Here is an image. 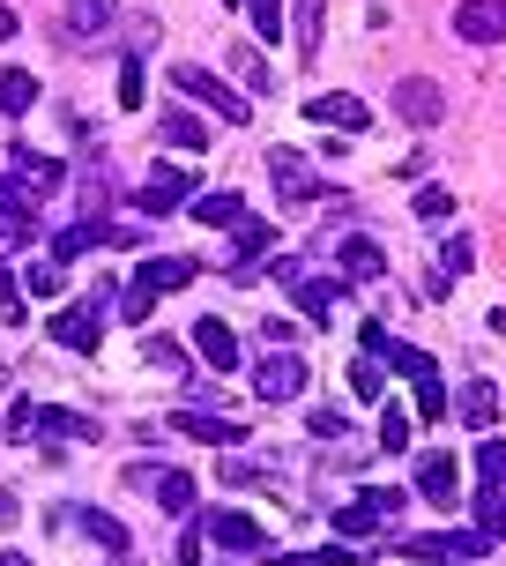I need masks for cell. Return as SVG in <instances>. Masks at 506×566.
I'll return each mask as SVG.
<instances>
[{
	"instance_id": "cell-21",
	"label": "cell",
	"mask_w": 506,
	"mask_h": 566,
	"mask_svg": "<svg viewBox=\"0 0 506 566\" xmlns=\"http://www.w3.org/2000/svg\"><path fill=\"white\" fill-rule=\"evenodd\" d=\"M38 113V75L30 67H0V119Z\"/></svg>"
},
{
	"instance_id": "cell-10",
	"label": "cell",
	"mask_w": 506,
	"mask_h": 566,
	"mask_svg": "<svg viewBox=\"0 0 506 566\" xmlns=\"http://www.w3.org/2000/svg\"><path fill=\"white\" fill-rule=\"evenodd\" d=\"M201 537L217 544V552H261V544H268V537H261V522H246L239 507H209V514H201Z\"/></svg>"
},
{
	"instance_id": "cell-37",
	"label": "cell",
	"mask_w": 506,
	"mask_h": 566,
	"mask_svg": "<svg viewBox=\"0 0 506 566\" xmlns=\"http://www.w3.org/2000/svg\"><path fill=\"white\" fill-rule=\"evenodd\" d=\"M477 478L484 484H506V440H484V448H477Z\"/></svg>"
},
{
	"instance_id": "cell-26",
	"label": "cell",
	"mask_w": 506,
	"mask_h": 566,
	"mask_svg": "<svg viewBox=\"0 0 506 566\" xmlns=\"http://www.w3.org/2000/svg\"><path fill=\"white\" fill-rule=\"evenodd\" d=\"M15 283H23L30 298H60V291H67V261H53V254H45V261H30V269H23Z\"/></svg>"
},
{
	"instance_id": "cell-31",
	"label": "cell",
	"mask_w": 506,
	"mask_h": 566,
	"mask_svg": "<svg viewBox=\"0 0 506 566\" xmlns=\"http://www.w3.org/2000/svg\"><path fill=\"white\" fill-rule=\"evenodd\" d=\"M149 306H157V291H141L135 276L113 291V313H119V321H149Z\"/></svg>"
},
{
	"instance_id": "cell-50",
	"label": "cell",
	"mask_w": 506,
	"mask_h": 566,
	"mask_svg": "<svg viewBox=\"0 0 506 566\" xmlns=\"http://www.w3.org/2000/svg\"><path fill=\"white\" fill-rule=\"evenodd\" d=\"M8 38H15V15H8V8H0V45H8Z\"/></svg>"
},
{
	"instance_id": "cell-33",
	"label": "cell",
	"mask_w": 506,
	"mask_h": 566,
	"mask_svg": "<svg viewBox=\"0 0 506 566\" xmlns=\"http://www.w3.org/2000/svg\"><path fill=\"white\" fill-rule=\"evenodd\" d=\"M75 522H83V530H89V537H97V544H105L113 559H119V552H127V530H119L113 514H97V507H89V514H75Z\"/></svg>"
},
{
	"instance_id": "cell-11",
	"label": "cell",
	"mask_w": 506,
	"mask_h": 566,
	"mask_svg": "<svg viewBox=\"0 0 506 566\" xmlns=\"http://www.w3.org/2000/svg\"><path fill=\"white\" fill-rule=\"evenodd\" d=\"M261 247H276V224H261V217H239V224H231V247H224L231 283H253V254H261Z\"/></svg>"
},
{
	"instance_id": "cell-23",
	"label": "cell",
	"mask_w": 506,
	"mask_h": 566,
	"mask_svg": "<svg viewBox=\"0 0 506 566\" xmlns=\"http://www.w3.org/2000/svg\"><path fill=\"white\" fill-rule=\"evenodd\" d=\"M462 424H470V432H492V424H499V388H492V380H470V388H462Z\"/></svg>"
},
{
	"instance_id": "cell-43",
	"label": "cell",
	"mask_w": 506,
	"mask_h": 566,
	"mask_svg": "<svg viewBox=\"0 0 506 566\" xmlns=\"http://www.w3.org/2000/svg\"><path fill=\"white\" fill-rule=\"evenodd\" d=\"M149 366H165V373H187V358H179V343H171V336H157V343H149Z\"/></svg>"
},
{
	"instance_id": "cell-25",
	"label": "cell",
	"mask_w": 506,
	"mask_h": 566,
	"mask_svg": "<svg viewBox=\"0 0 506 566\" xmlns=\"http://www.w3.org/2000/svg\"><path fill=\"white\" fill-rule=\"evenodd\" d=\"M149 492H157V507H165V514H187V507H194V478H187V470H157V478H149Z\"/></svg>"
},
{
	"instance_id": "cell-52",
	"label": "cell",
	"mask_w": 506,
	"mask_h": 566,
	"mask_svg": "<svg viewBox=\"0 0 506 566\" xmlns=\"http://www.w3.org/2000/svg\"><path fill=\"white\" fill-rule=\"evenodd\" d=\"M447 566H477V559H447Z\"/></svg>"
},
{
	"instance_id": "cell-18",
	"label": "cell",
	"mask_w": 506,
	"mask_h": 566,
	"mask_svg": "<svg viewBox=\"0 0 506 566\" xmlns=\"http://www.w3.org/2000/svg\"><path fill=\"white\" fill-rule=\"evenodd\" d=\"M30 440H105V424L83 418V410H60V402H38V432Z\"/></svg>"
},
{
	"instance_id": "cell-2",
	"label": "cell",
	"mask_w": 506,
	"mask_h": 566,
	"mask_svg": "<svg viewBox=\"0 0 506 566\" xmlns=\"http://www.w3.org/2000/svg\"><path fill=\"white\" fill-rule=\"evenodd\" d=\"M105 313H113V291L97 283L83 306H67V313H53V328L45 336L60 343V350H97V336H105Z\"/></svg>"
},
{
	"instance_id": "cell-45",
	"label": "cell",
	"mask_w": 506,
	"mask_h": 566,
	"mask_svg": "<svg viewBox=\"0 0 506 566\" xmlns=\"http://www.w3.org/2000/svg\"><path fill=\"white\" fill-rule=\"evenodd\" d=\"M231 60H239V75H246V83H253V90H268V67H261V60H253V53H246V45H239V53H231Z\"/></svg>"
},
{
	"instance_id": "cell-41",
	"label": "cell",
	"mask_w": 506,
	"mask_h": 566,
	"mask_svg": "<svg viewBox=\"0 0 506 566\" xmlns=\"http://www.w3.org/2000/svg\"><path fill=\"white\" fill-rule=\"evenodd\" d=\"M380 448H388V454L410 448V418H402V410H388V418H380Z\"/></svg>"
},
{
	"instance_id": "cell-3",
	"label": "cell",
	"mask_w": 506,
	"mask_h": 566,
	"mask_svg": "<svg viewBox=\"0 0 506 566\" xmlns=\"http://www.w3.org/2000/svg\"><path fill=\"white\" fill-rule=\"evenodd\" d=\"M171 90H187V97H201V105H209V113H224V127H246V119H253L246 97H239V90H224L209 67H194V60H179V67H171Z\"/></svg>"
},
{
	"instance_id": "cell-32",
	"label": "cell",
	"mask_w": 506,
	"mask_h": 566,
	"mask_svg": "<svg viewBox=\"0 0 506 566\" xmlns=\"http://www.w3.org/2000/svg\"><path fill=\"white\" fill-rule=\"evenodd\" d=\"M358 552H342V544H328V552H268V566H350Z\"/></svg>"
},
{
	"instance_id": "cell-13",
	"label": "cell",
	"mask_w": 506,
	"mask_h": 566,
	"mask_svg": "<svg viewBox=\"0 0 506 566\" xmlns=\"http://www.w3.org/2000/svg\"><path fill=\"white\" fill-rule=\"evenodd\" d=\"M418 492L432 500V507H454V500H462V470H454V454H447V448L418 454Z\"/></svg>"
},
{
	"instance_id": "cell-29",
	"label": "cell",
	"mask_w": 506,
	"mask_h": 566,
	"mask_svg": "<svg viewBox=\"0 0 506 566\" xmlns=\"http://www.w3.org/2000/svg\"><path fill=\"white\" fill-rule=\"evenodd\" d=\"M105 23H113V0H67V30L75 38H97Z\"/></svg>"
},
{
	"instance_id": "cell-46",
	"label": "cell",
	"mask_w": 506,
	"mask_h": 566,
	"mask_svg": "<svg viewBox=\"0 0 506 566\" xmlns=\"http://www.w3.org/2000/svg\"><path fill=\"white\" fill-rule=\"evenodd\" d=\"M298 276H306V269H298V261H291V254H276V261H268V283H283V291H291V283H298Z\"/></svg>"
},
{
	"instance_id": "cell-1",
	"label": "cell",
	"mask_w": 506,
	"mask_h": 566,
	"mask_svg": "<svg viewBox=\"0 0 506 566\" xmlns=\"http://www.w3.org/2000/svg\"><path fill=\"white\" fill-rule=\"evenodd\" d=\"M358 343H366L380 366H394L410 388H418V418H447V410H454L447 388H440V366H432L424 350H410V343H388V328H380V321H366V328H358Z\"/></svg>"
},
{
	"instance_id": "cell-8",
	"label": "cell",
	"mask_w": 506,
	"mask_h": 566,
	"mask_svg": "<svg viewBox=\"0 0 506 566\" xmlns=\"http://www.w3.org/2000/svg\"><path fill=\"white\" fill-rule=\"evenodd\" d=\"M268 187H276L283 201H313V195H328V187L313 179V157H306V149H268Z\"/></svg>"
},
{
	"instance_id": "cell-36",
	"label": "cell",
	"mask_w": 506,
	"mask_h": 566,
	"mask_svg": "<svg viewBox=\"0 0 506 566\" xmlns=\"http://www.w3.org/2000/svg\"><path fill=\"white\" fill-rule=\"evenodd\" d=\"M217 478H224V484H276V492H283V478H268L261 462H217Z\"/></svg>"
},
{
	"instance_id": "cell-16",
	"label": "cell",
	"mask_w": 506,
	"mask_h": 566,
	"mask_svg": "<svg viewBox=\"0 0 506 566\" xmlns=\"http://www.w3.org/2000/svg\"><path fill=\"white\" fill-rule=\"evenodd\" d=\"M171 432H187V440H201V448H239V440H246V424H239V418H217V410H179V418H171Z\"/></svg>"
},
{
	"instance_id": "cell-34",
	"label": "cell",
	"mask_w": 506,
	"mask_h": 566,
	"mask_svg": "<svg viewBox=\"0 0 506 566\" xmlns=\"http://www.w3.org/2000/svg\"><path fill=\"white\" fill-rule=\"evenodd\" d=\"M253 8V30H261V45H283V0H246Z\"/></svg>"
},
{
	"instance_id": "cell-4",
	"label": "cell",
	"mask_w": 506,
	"mask_h": 566,
	"mask_svg": "<svg viewBox=\"0 0 506 566\" xmlns=\"http://www.w3.org/2000/svg\"><path fill=\"white\" fill-rule=\"evenodd\" d=\"M8 187H15L23 201H45V195L67 187V165L45 157V149H30V142H15V157H8Z\"/></svg>"
},
{
	"instance_id": "cell-44",
	"label": "cell",
	"mask_w": 506,
	"mask_h": 566,
	"mask_svg": "<svg viewBox=\"0 0 506 566\" xmlns=\"http://www.w3.org/2000/svg\"><path fill=\"white\" fill-rule=\"evenodd\" d=\"M470 261H477V247H470V239H447V261H440V269H447V276H462Z\"/></svg>"
},
{
	"instance_id": "cell-20",
	"label": "cell",
	"mask_w": 506,
	"mask_h": 566,
	"mask_svg": "<svg viewBox=\"0 0 506 566\" xmlns=\"http://www.w3.org/2000/svg\"><path fill=\"white\" fill-rule=\"evenodd\" d=\"M105 209H113V157H83V217L105 224Z\"/></svg>"
},
{
	"instance_id": "cell-19",
	"label": "cell",
	"mask_w": 506,
	"mask_h": 566,
	"mask_svg": "<svg viewBox=\"0 0 506 566\" xmlns=\"http://www.w3.org/2000/svg\"><path fill=\"white\" fill-rule=\"evenodd\" d=\"M336 261H342V276H350V283H380V276H388V254L372 247L366 231H350V239H336Z\"/></svg>"
},
{
	"instance_id": "cell-35",
	"label": "cell",
	"mask_w": 506,
	"mask_h": 566,
	"mask_svg": "<svg viewBox=\"0 0 506 566\" xmlns=\"http://www.w3.org/2000/svg\"><path fill=\"white\" fill-rule=\"evenodd\" d=\"M372 522H380V514H372L366 500H358V507H336V537H358V544H366V537H372Z\"/></svg>"
},
{
	"instance_id": "cell-5",
	"label": "cell",
	"mask_w": 506,
	"mask_h": 566,
	"mask_svg": "<svg viewBox=\"0 0 506 566\" xmlns=\"http://www.w3.org/2000/svg\"><path fill=\"white\" fill-rule=\"evenodd\" d=\"M253 396H261V402L306 396V358H298V350H268V358L253 366Z\"/></svg>"
},
{
	"instance_id": "cell-28",
	"label": "cell",
	"mask_w": 506,
	"mask_h": 566,
	"mask_svg": "<svg viewBox=\"0 0 506 566\" xmlns=\"http://www.w3.org/2000/svg\"><path fill=\"white\" fill-rule=\"evenodd\" d=\"M380 388H388V366H380L372 350H358V358H350V396H358V402H372Z\"/></svg>"
},
{
	"instance_id": "cell-27",
	"label": "cell",
	"mask_w": 506,
	"mask_h": 566,
	"mask_svg": "<svg viewBox=\"0 0 506 566\" xmlns=\"http://www.w3.org/2000/svg\"><path fill=\"white\" fill-rule=\"evenodd\" d=\"M157 142H171V149H201L209 127H201L194 113H165V119H157Z\"/></svg>"
},
{
	"instance_id": "cell-38",
	"label": "cell",
	"mask_w": 506,
	"mask_h": 566,
	"mask_svg": "<svg viewBox=\"0 0 506 566\" xmlns=\"http://www.w3.org/2000/svg\"><path fill=\"white\" fill-rule=\"evenodd\" d=\"M418 217H424V224L454 217V195H447V187H418Z\"/></svg>"
},
{
	"instance_id": "cell-47",
	"label": "cell",
	"mask_w": 506,
	"mask_h": 566,
	"mask_svg": "<svg viewBox=\"0 0 506 566\" xmlns=\"http://www.w3.org/2000/svg\"><path fill=\"white\" fill-rule=\"evenodd\" d=\"M8 432H38V402H15L8 410Z\"/></svg>"
},
{
	"instance_id": "cell-48",
	"label": "cell",
	"mask_w": 506,
	"mask_h": 566,
	"mask_svg": "<svg viewBox=\"0 0 506 566\" xmlns=\"http://www.w3.org/2000/svg\"><path fill=\"white\" fill-rule=\"evenodd\" d=\"M113 247H149V224H113Z\"/></svg>"
},
{
	"instance_id": "cell-49",
	"label": "cell",
	"mask_w": 506,
	"mask_h": 566,
	"mask_svg": "<svg viewBox=\"0 0 506 566\" xmlns=\"http://www.w3.org/2000/svg\"><path fill=\"white\" fill-rule=\"evenodd\" d=\"M8 522H15V492H0V530H8Z\"/></svg>"
},
{
	"instance_id": "cell-39",
	"label": "cell",
	"mask_w": 506,
	"mask_h": 566,
	"mask_svg": "<svg viewBox=\"0 0 506 566\" xmlns=\"http://www.w3.org/2000/svg\"><path fill=\"white\" fill-rule=\"evenodd\" d=\"M141 90H149L141 83V53H127L119 60V105H141Z\"/></svg>"
},
{
	"instance_id": "cell-17",
	"label": "cell",
	"mask_w": 506,
	"mask_h": 566,
	"mask_svg": "<svg viewBox=\"0 0 506 566\" xmlns=\"http://www.w3.org/2000/svg\"><path fill=\"white\" fill-rule=\"evenodd\" d=\"M194 350H201V366H209V373H239V358H246V350H239V336H231L217 313H209V321H194Z\"/></svg>"
},
{
	"instance_id": "cell-6",
	"label": "cell",
	"mask_w": 506,
	"mask_h": 566,
	"mask_svg": "<svg viewBox=\"0 0 506 566\" xmlns=\"http://www.w3.org/2000/svg\"><path fill=\"white\" fill-rule=\"evenodd\" d=\"M135 201H141V217H171L179 201H194V171H187V165H157L149 179H141Z\"/></svg>"
},
{
	"instance_id": "cell-7",
	"label": "cell",
	"mask_w": 506,
	"mask_h": 566,
	"mask_svg": "<svg viewBox=\"0 0 506 566\" xmlns=\"http://www.w3.org/2000/svg\"><path fill=\"white\" fill-rule=\"evenodd\" d=\"M306 119H320V127H336V135H366L372 127V105H358L350 90H320V97H306L298 105Z\"/></svg>"
},
{
	"instance_id": "cell-30",
	"label": "cell",
	"mask_w": 506,
	"mask_h": 566,
	"mask_svg": "<svg viewBox=\"0 0 506 566\" xmlns=\"http://www.w3.org/2000/svg\"><path fill=\"white\" fill-rule=\"evenodd\" d=\"M470 514H477V530H484V537H492V544H506V500H499V492H492V484H484L477 500H470Z\"/></svg>"
},
{
	"instance_id": "cell-51",
	"label": "cell",
	"mask_w": 506,
	"mask_h": 566,
	"mask_svg": "<svg viewBox=\"0 0 506 566\" xmlns=\"http://www.w3.org/2000/svg\"><path fill=\"white\" fill-rule=\"evenodd\" d=\"M0 566H30V559H23V552H0Z\"/></svg>"
},
{
	"instance_id": "cell-9",
	"label": "cell",
	"mask_w": 506,
	"mask_h": 566,
	"mask_svg": "<svg viewBox=\"0 0 506 566\" xmlns=\"http://www.w3.org/2000/svg\"><path fill=\"white\" fill-rule=\"evenodd\" d=\"M394 113L410 119V127H440V113H447V90L432 83V75H402V83H394Z\"/></svg>"
},
{
	"instance_id": "cell-42",
	"label": "cell",
	"mask_w": 506,
	"mask_h": 566,
	"mask_svg": "<svg viewBox=\"0 0 506 566\" xmlns=\"http://www.w3.org/2000/svg\"><path fill=\"white\" fill-rule=\"evenodd\" d=\"M366 507L372 514H402V507H410V492H402V484H380V492H366Z\"/></svg>"
},
{
	"instance_id": "cell-24",
	"label": "cell",
	"mask_w": 506,
	"mask_h": 566,
	"mask_svg": "<svg viewBox=\"0 0 506 566\" xmlns=\"http://www.w3.org/2000/svg\"><path fill=\"white\" fill-rule=\"evenodd\" d=\"M239 217H246L239 187H224V195H201V201H194V224H209V231H231Z\"/></svg>"
},
{
	"instance_id": "cell-14",
	"label": "cell",
	"mask_w": 506,
	"mask_h": 566,
	"mask_svg": "<svg viewBox=\"0 0 506 566\" xmlns=\"http://www.w3.org/2000/svg\"><path fill=\"white\" fill-rule=\"evenodd\" d=\"M194 276H201L194 254H149V261L135 269V283H141V291H157V298H165V291H187Z\"/></svg>"
},
{
	"instance_id": "cell-12",
	"label": "cell",
	"mask_w": 506,
	"mask_h": 566,
	"mask_svg": "<svg viewBox=\"0 0 506 566\" xmlns=\"http://www.w3.org/2000/svg\"><path fill=\"white\" fill-rule=\"evenodd\" d=\"M454 38H462V45H499L506 38V0H462V8H454Z\"/></svg>"
},
{
	"instance_id": "cell-22",
	"label": "cell",
	"mask_w": 506,
	"mask_h": 566,
	"mask_svg": "<svg viewBox=\"0 0 506 566\" xmlns=\"http://www.w3.org/2000/svg\"><path fill=\"white\" fill-rule=\"evenodd\" d=\"M336 291H350V283H328V276H298L291 283V298H298L306 321H328V313H336Z\"/></svg>"
},
{
	"instance_id": "cell-53",
	"label": "cell",
	"mask_w": 506,
	"mask_h": 566,
	"mask_svg": "<svg viewBox=\"0 0 506 566\" xmlns=\"http://www.w3.org/2000/svg\"><path fill=\"white\" fill-rule=\"evenodd\" d=\"M224 8H231V0H224Z\"/></svg>"
},
{
	"instance_id": "cell-40",
	"label": "cell",
	"mask_w": 506,
	"mask_h": 566,
	"mask_svg": "<svg viewBox=\"0 0 506 566\" xmlns=\"http://www.w3.org/2000/svg\"><path fill=\"white\" fill-rule=\"evenodd\" d=\"M306 424H313V440H342V432H350V418H342V410H328V402H320Z\"/></svg>"
},
{
	"instance_id": "cell-15",
	"label": "cell",
	"mask_w": 506,
	"mask_h": 566,
	"mask_svg": "<svg viewBox=\"0 0 506 566\" xmlns=\"http://www.w3.org/2000/svg\"><path fill=\"white\" fill-rule=\"evenodd\" d=\"M291 45H298V60L328 53V0H291Z\"/></svg>"
}]
</instances>
